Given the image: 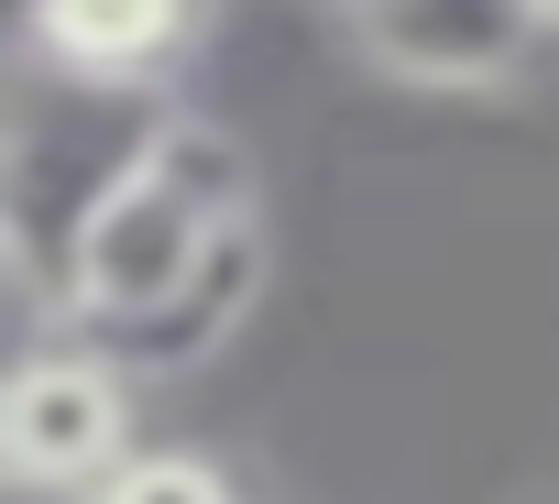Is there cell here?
<instances>
[{
	"label": "cell",
	"instance_id": "cell-1",
	"mask_svg": "<svg viewBox=\"0 0 559 504\" xmlns=\"http://www.w3.org/2000/svg\"><path fill=\"white\" fill-rule=\"evenodd\" d=\"M0 460H12V493L23 504H56V493H99L121 460H132V373L99 351V340H34L23 373H12V406H0Z\"/></svg>",
	"mask_w": 559,
	"mask_h": 504
},
{
	"label": "cell",
	"instance_id": "cell-2",
	"mask_svg": "<svg viewBox=\"0 0 559 504\" xmlns=\"http://www.w3.org/2000/svg\"><path fill=\"white\" fill-rule=\"evenodd\" d=\"M559 34V0H352L341 45L384 77V88H504L537 67V45Z\"/></svg>",
	"mask_w": 559,
	"mask_h": 504
},
{
	"label": "cell",
	"instance_id": "cell-3",
	"mask_svg": "<svg viewBox=\"0 0 559 504\" xmlns=\"http://www.w3.org/2000/svg\"><path fill=\"white\" fill-rule=\"evenodd\" d=\"M209 0H23V56L88 88H165Z\"/></svg>",
	"mask_w": 559,
	"mask_h": 504
},
{
	"label": "cell",
	"instance_id": "cell-4",
	"mask_svg": "<svg viewBox=\"0 0 559 504\" xmlns=\"http://www.w3.org/2000/svg\"><path fill=\"white\" fill-rule=\"evenodd\" d=\"M78 504H241L230 493V471L209 460V449H132L99 493H78Z\"/></svg>",
	"mask_w": 559,
	"mask_h": 504
},
{
	"label": "cell",
	"instance_id": "cell-5",
	"mask_svg": "<svg viewBox=\"0 0 559 504\" xmlns=\"http://www.w3.org/2000/svg\"><path fill=\"white\" fill-rule=\"evenodd\" d=\"M330 12H352V0H330Z\"/></svg>",
	"mask_w": 559,
	"mask_h": 504
}]
</instances>
